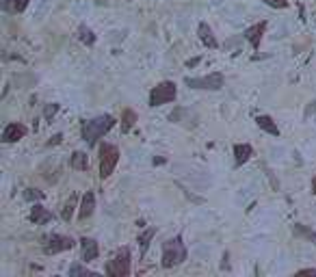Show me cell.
<instances>
[{"instance_id": "20", "label": "cell", "mask_w": 316, "mask_h": 277, "mask_svg": "<svg viewBox=\"0 0 316 277\" xmlns=\"http://www.w3.org/2000/svg\"><path fill=\"white\" fill-rule=\"evenodd\" d=\"M293 232L297 234V236H306L308 240H314V245H316V232L308 229L306 225H301V223H295V225H293Z\"/></svg>"}, {"instance_id": "3", "label": "cell", "mask_w": 316, "mask_h": 277, "mask_svg": "<svg viewBox=\"0 0 316 277\" xmlns=\"http://www.w3.org/2000/svg\"><path fill=\"white\" fill-rule=\"evenodd\" d=\"M119 163V150L113 143H102L100 145V178L106 180L109 175L115 171Z\"/></svg>"}, {"instance_id": "1", "label": "cell", "mask_w": 316, "mask_h": 277, "mask_svg": "<svg viewBox=\"0 0 316 277\" xmlns=\"http://www.w3.org/2000/svg\"><path fill=\"white\" fill-rule=\"evenodd\" d=\"M115 117L113 115H100V117H93V119H89L82 123L80 128V134H82V141H85L87 145H95L98 143V139H102L106 132L111 130L113 126H115Z\"/></svg>"}, {"instance_id": "23", "label": "cell", "mask_w": 316, "mask_h": 277, "mask_svg": "<svg viewBox=\"0 0 316 277\" xmlns=\"http://www.w3.org/2000/svg\"><path fill=\"white\" fill-rule=\"evenodd\" d=\"M44 197L46 195L41 191H37V188H26V191H24V199H26V202H41Z\"/></svg>"}, {"instance_id": "27", "label": "cell", "mask_w": 316, "mask_h": 277, "mask_svg": "<svg viewBox=\"0 0 316 277\" xmlns=\"http://www.w3.org/2000/svg\"><path fill=\"white\" fill-rule=\"evenodd\" d=\"M61 139H63V134H55V137H52L50 141H48V147H52V145H57V143H61Z\"/></svg>"}, {"instance_id": "11", "label": "cell", "mask_w": 316, "mask_h": 277, "mask_svg": "<svg viewBox=\"0 0 316 277\" xmlns=\"http://www.w3.org/2000/svg\"><path fill=\"white\" fill-rule=\"evenodd\" d=\"M264 31H266V22H260V24H253L252 28H247L243 37H245V39L249 41V44H252L253 48L258 50V48H260V41H262V35H264Z\"/></svg>"}, {"instance_id": "9", "label": "cell", "mask_w": 316, "mask_h": 277, "mask_svg": "<svg viewBox=\"0 0 316 277\" xmlns=\"http://www.w3.org/2000/svg\"><path fill=\"white\" fill-rule=\"evenodd\" d=\"M98 256H100L98 243H95L93 238L82 236V238H80V258H82V260H85V262H93Z\"/></svg>"}, {"instance_id": "29", "label": "cell", "mask_w": 316, "mask_h": 277, "mask_svg": "<svg viewBox=\"0 0 316 277\" xmlns=\"http://www.w3.org/2000/svg\"><path fill=\"white\" fill-rule=\"evenodd\" d=\"M299 273H303V275H316V269H303V271H299Z\"/></svg>"}, {"instance_id": "2", "label": "cell", "mask_w": 316, "mask_h": 277, "mask_svg": "<svg viewBox=\"0 0 316 277\" xmlns=\"http://www.w3.org/2000/svg\"><path fill=\"white\" fill-rule=\"evenodd\" d=\"M187 260V247L182 243V236L169 238L163 245V267L165 269H174Z\"/></svg>"}, {"instance_id": "12", "label": "cell", "mask_w": 316, "mask_h": 277, "mask_svg": "<svg viewBox=\"0 0 316 277\" xmlns=\"http://www.w3.org/2000/svg\"><path fill=\"white\" fill-rule=\"evenodd\" d=\"M93 210H95V195H93V191H87L85 195H82V202H80L78 219H80V221L89 219V217L93 215Z\"/></svg>"}, {"instance_id": "5", "label": "cell", "mask_w": 316, "mask_h": 277, "mask_svg": "<svg viewBox=\"0 0 316 277\" xmlns=\"http://www.w3.org/2000/svg\"><path fill=\"white\" fill-rule=\"evenodd\" d=\"M176 96H178L176 82L163 80V82H158V85L150 91V106H163V104H169V102H174V100H176Z\"/></svg>"}, {"instance_id": "28", "label": "cell", "mask_w": 316, "mask_h": 277, "mask_svg": "<svg viewBox=\"0 0 316 277\" xmlns=\"http://www.w3.org/2000/svg\"><path fill=\"white\" fill-rule=\"evenodd\" d=\"M195 65H199V56H197V58H190V61H187V67H195Z\"/></svg>"}, {"instance_id": "21", "label": "cell", "mask_w": 316, "mask_h": 277, "mask_svg": "<svg viewBox=\"0 0 316 277\" xmlns=\"http://www.w3.org/2000/svg\"><path fill=\"white\" fill-rule=\"evenodd\" d=\"M156 236V227H150V229H145L143 234H139V245H141V249L145 251L147 249V245H150V240Z\"/></svg>"}, {"instance_id": "13", "label": "cell", "mask_w": 316, "mask_h": 277, "mask_svg": "<svg viewBox=\"0 0 316 277\" xmlns=\"http://www.w3.org/2000/svg\"><path fill=\"white\" fill-rule=\"evenodd\" d=\"M197 33H199V39H201V44H204L206 48H210V50H217V48H219V41H217V37H214L212 28L208 26L206 22H201V24H199Z\"/></svg>"}, {"instance_id": "7", "label": "cell", "mask_w": 316, "mask_h": 277, "mask_svg": "<svg viewBox=\"0 0 316 277\" xmlns=\"http://www.w3.org/2000/svg\"><path fill=\"white\" fill-rule=\"evenodd\" d=\"M74 238L71 236H63V234H52L48 238V243L44 245V253L46 256H55V253H61V251H69L74 247Z\"/></svg>"}, {"instance_id": "17", "label": "cell", "mask_w": 316, "mask_h": 277, "mask_svg": "<svg viewBox=\"0 0 316 277\" xmlns=\"http://www.w3.org/2000/svg\"><path fill=\"white\" fill-rule=\"evenodd\" d=\"M28 7V0H2V9L9 13H22Z\"/></svg>"}, {"instance_id": "24", "label": "cell", "mask_w": 316, "mask_h": 277, "mask_svg": "<svg viewBox=\"0 0 316 277\" xmlns=\"http://www.w3.org/2000/svg\"><path fill=\"white\" fill-rule=\"evenodd\" d=\"M69 275H95V273H93V271H89L87 267L74 264V267H69Z\"/></svg>"}, {"instance_id": "18", "label": "cell", "mask_w": 316, "mask_h": 277, "mask_svg": "<svg viewBox=\"0 0 316 277\" xmlns=\"http://www.w3.org/2000/svg\"><path fill=\"white\" fill-rule=\"evenodd\" d=\"M76 37H78L82 44H87V46H93L95 44V35H93V31L89 26H85V24H80L78 26V31H76Z\"/></svg>"}, {"instance_id": "26", "label": "cell", "mask_w": 316, "mask_h": 277, "mask_svg": "<svg viewBox=\"0 0 316 277\" xmlns=\"http://www.w3.org/2000/svg\"><path fill=\"white\" fill-rule=\"evenodd\" d=\"M57 111H59V104H48L46 111H44V117L46 119H52V117L57 115Z\"/></svg>"}, {"instance_id": "25", "label": "cell", "mask_w": 316, "mask_h": 277, "mask_svg": "<svg viewBox=\"0 0 316 277\" xmlns=\"http://www.w3.org/2000/svg\"><path fill=\"white\" fill-rule=\"evenodd\" d=\"M262 2H266L273 9H286L288 7V0H262Z\"/></svg>"}, {"instance_id": "16", "label": "cell", "mask_w": 316, "mask_h": 277, "mask_svg": "<svg viewBox=\"0 0 316 277\" xmlns=\"http://www.w3.org/2000/svg\"><path fill=\"white\" fill-rule=\"evenodd\" d=\"M69 167L76 169V171H87L89 169V158L85 152H74L69 158Z\"/></svg>"}, {"instance_id": "6", "label": "cell", "mask_w": 316, "mask_h": 277, "mask_svg": "<svg viewBox=\"0 0 316 277\" xmlns=\"http://www.w3.org/2000/svg\"><path fill=\"white\" fill-rule=\"evenodd\" d=\"M187 82L189 89H204V91H219L223 87V74L214 72V74H208V76H201V78H187L184 80Z\"/></svg>"}, {"instance_id": "19", "label": "cell", "mask_w": 316, "mask_h": 277, "mask_svg": "<svg viewBox=\"0 0 316 277\" xmlns=\"http://www.w3.org/2000/svg\"><path fill=\"white\" fill-rule=\"evenodd\" d=\"M136 123V113L132 109H126L122 115V132H130V128H132Z\"/></svg>"}, {"instance_id": "10", "label": "cell", "mask_w": 316, "mask_h": 277, "mask_svg": "<svg viewBox=\"0 0 316 277\" xmlns=\"http://www.w3.org/2000/svg\"><path fill=\"white\" fill-rule=\"evenodd\" d=\"M31 223H35V225H46V223H50L52 219H55V215H52L50 210H46L44 206H39V204H35L33 208H31Z\"/></svg>"}, {"instance_id": "30", "label": "cell", "mask_w": 316, "mask_h": 277, "mask_svg": "<svg viewBox=\"0 0 316 277\" xmlns=\"http://www.w3.org/2000/svg\"><path fill=\"white\" fill-rule=\"evenodd\" d=\"M312 193H314V195H316V175H314V178H312Z\"/></svg>"}, {"instance_id": "22", "label": "cell", "mask_w": 316, "mask_h": 277, "mask_svg": "<svg viewBox=\"0 0 316 277\" xmlns=\"http://www.w3.org/2000/svg\"><path fill=\"white\" fill-rule=\"evenodd\" d=\"M74 208H76V199L71 197L69 202H65V206H63V212H61V219H63L65 223H69V221H71V215H74Z\"/></svg>"}, {"instance_id": "14", "label": "cell", "mask_w": 316, "mask_h": 277, "mask_svg": "<svg viewBox=\"0 0 316 277\" xmlns=\"http://www.w3.org/2000/svg\"><path fill=\"white\" fill-rule=\"evenodd\" d=\"M252 156H253V147L249 145V143H236V145H234V161H236V167L245 165Z\"/></svg>"}, {"instance_id": "8", "label": "cell", "mask_w": 316, "mask_h": 277, "mask_svg": "<svg viewBox=\"0 0 316 277\" xmlns=\"http://www.w3.org/2000/svg\"><path fill=\"white\" fill-rule=\"evenodd\" d=\"M26 134H28V128L24 126V123L13 121V123H7V126H4V130H2V141H4V143H15V141L24 139Z\"/></svg>"}, {"instance_id": "4", "label": "cell", "mask_w": 316, "mask_h": 277, "mask_svg": "<svg viewBox=\"0 0 316 277\" xmlns=\"http://www.w3.org/2000/svg\"><path fill=\"white\" fill-rule=\"evenodd\" d=\"M106 275L111 277H128L130 275V249L122 247L106 264Z\"/></svg>"}, {"instance_id": "15", "label": "cell", "mask_w": 316, "mask_h": 277, "mask_svg": "<svg viewBox=\"0 0 316 277\" xmlns=\"http://www.w3.org/2000/svg\"><path fill=\"white\" fill-rule=\"evenodd\" d=\"M255 123H258L260 130L269 132V134H273V137H279V128H277V123L273 121V117H269V115H258V117H255Z\"/></svg>"}]
</instances>
